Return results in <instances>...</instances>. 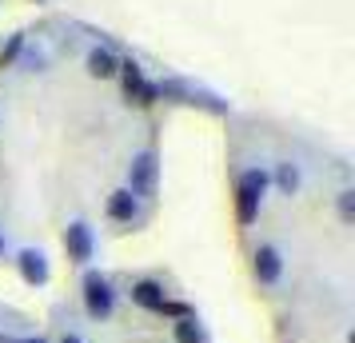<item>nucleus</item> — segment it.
<instances>
[{
  "mask_svg": "<svg viewBox=\"0 0 355 343\" xmlns=\"http://www.w3.org/2000/svg\"><path fill=\"white\" fill-rule=\"evenodd\" d=\"M176 343H204V335H200V327H196V319H176Z\"/></svg>",
  "mask_w": 355,
  "mask_h": 343,
  "instance_id": "obj_12",
  "label": "nucleus"
},
{
  "mask_svg": "<svg viewBox=\"0 0 355 343\" xmlns=\"http://www.w3.org/2000/svg\"><path fill=\"white\" fill-rule=\"evenodd\" d=\"M275 184H279L284 196H295V188H300V168H295L291 160H284L279 168H275Z\"/></svg>",
  "mask_w": 355,
  "mask_h": 343,
  "instance_id": "obj_11",
  "label": "nucleus"
},
{
  "mask_svg": "<svg viewBox=\"0 0 355 343\" xmlns=\"http://www.w3.org/2000/svg\"><path fill=\"white\" fill-rule=\"evenodd\" d=\"M12 343H44V340H12Z\"/></svg>",
  "mask_w": 355,
  "mask_h": 343,
  "instance_id": "obj_16",
  "label": "nucleus"
},
{
  "mask_svg": "<svg viewBox=\"0 0 355 343\" xmlns=\"http://www.w3.org/2000/svg\"><path fill=\"white\" fill-rule=\"evenodd\" d=\"M0 256H4V236H0Z\"/></svg>",
  "mask_w": 355,
  "mask_h": 343,
  "instance_id": "obj_17",
  "label": "nucleus"
},
{
  "mask_svg": "<svg viewBox=\"0 0 355 343\" xmlns=\"http://www.w3.org/2000/svg\"><path fill=\"white\" fill-rule=\"evenodd\" d=\"M132 299H136L140 308H148V311H164V304H168V292H164L156 279H140V283L132 288Z\"/></svg>",
  "mask_w": 355,
  "mask_h": 343,
  "instance_id": "obj_8",
  "label": "nucleus"
},
{
  "mask_svg": "<svg viewBox=\"0 0 355 343\" xmlns=\"http://www.w3.org/2000/svg\"><path fill=\"white\" fill-rule=\"evenodd\" d=\"M0 343H12V340H4V335H0Z\"/></svg>",
  "mask_w": 355,
  "mask_h": 343,
  "instance_id": "obj_18",
  "label": "nucleus"
},
{
  "mask_svg": "<svg viewBox=\"0 0 355 343\" xmlns=\"http://www.w3.org/2000/svg\"><path fill=\"white\" fill-rule=\"evenodd\" d=\"M112 304H116L112 283L100 276V272H88L84 276V308H88V315L92 319H108L112 315Z\"/></svg>",
  "mask_w": 355,
  "mask_h": 343,
  "instance_id": "obj_3",
  "label": "nucleus"
},
{
  "mask_svg": "<svg viewBox=\"0 0 355 343\" xmlns=\"http://www.w3.org/2000/svg\"><path fill=\"white\" fill-rule=\"evenodd\" d=\"M339 216H343V224H352L355 220V192L347 188V192H339Z\"/></svg>",
  "mask_w": 355,
  "mask_h": 343,
  "instance_id": "obj_14",
  "label": "nucleus"
},
{
  "mask_svg": "<svg viewBox=\"0 0 355 343\" xmlns=\"http://www.w3.org/2000/svg\"><path fill=\"white\" fill-rule=\"evenodd\" d=\"M20 49H24V33H12V36H8V44L0 49V68L12 64V60L20 56Z\"/></svg>",
  "mask_w": 355,
  "mask_h": 343,
  "instance_id": "obj_13",
  "label": "nucleus"
},
{
  "mask_svg": "<svg viewBox=\"0 0 355 343\" xmlns=\"http://www.w3.org/2000/svg\"><path fill=\"white\" fill-rule=\"evenodd\" d=\"M279 276H284V256H279V247H272V244L256 247V279L259 283H275Z\"/></svg>",
  "mask_w": 355,
  "mask_h": 343,
  "instance_id": "obj_6",
  "label": "nucleus"
},
{
  "mask_svg": "<svg viewBox=\"0 0 355 343\" xmlns=\"http://www.w3.org/2000/svg\"><path fill=\"white\" fill-rule=\"evenodd\" d=\"M108 216H112L116 224H132V220L140 216V204H136V196H132L128 188L112 192V200H108Z\"/></svg>",
  "mask_w": 355,
  "mask_h": 343,
  "instance_id": "obj_9",
  "label": "nucleus"
},
{
  "mask_svg": "<svg viewBox=\"0 0 355 343\" xmlns=\"http://www.w3.org/2000/svg\"><path fill=\"white\" fill-rule=\"evenodd\" d=\"M156 184H160V164H156V152H140L132 156L128 164V192L132 196H156Z\"/></svg>",
  "mask_w": 355,
  "mask_h": 343,
  "instance_id": "obj_2",
  "label": "nucleus"
},
{
  "mask_svg": "<svg viewBox=\"0 0 355 343\" xmlns=\"http://www.w3.org/2000/svg\"><path fill=\"white\" fill-rule=\"evenodd\" d=\"M116 68H120V60H116L108 49H92V52H88V72H92L96 80H108V76H116Z\"/></svg>",
  "mask_w": 355,
  "mask_h": 343,
  "instance_id": "obj_10",
  "label": "nucleus"
},
{
  "mask_svg": "<svg viewBox=\"0 0 355 343\" xmlns=\"http://www.w3.org/2000/svg\"><path fill=\"white\" fill-rule=\"evenodd\" d=\"M116 76H120V84H124V96L132 100V104H156V84L144 80V72H140V64L136 60H120V68H116Z\"/></svg>",
  "mask_w": 355,
  "mask_h": 343,
  "instance_id": "obj_4",
  "label": "nucleus"
},
{
  "mask_svg": "<svg viewBox=\"0 0 355 343\" xmlns=\"http://www.w3.org/2000/svg\"><path fill=\"white\" fill-rule=\"evenodd\" d=\"M60 343H80V335H64V340H60Z\"/></svg>",
  "mask_w": 355,
  "mask_h": 343,
  "instance_id": "obj_15",
  "label": "nucleus"
},
{
  "mask_svg": "<svg viewBox=\"0 0 355 343\" xmlns=\"http://www.w3.org/2000/svg\"><path fill=\"white\" fill-rule=\"evenodd\" d=\"M263 192H268V172L263 168H248L240 180H236V220L240 224H252L259 216Z\"/></svg>",
  "mask_w": 355,
  "mask_h": 343,
  "instance_id": "obj_1",
  "label": "nucleus"
},
{
  "mask_svg": "<svg viewBox=\"0 0 355 343\" xmlns=\"http://www.w3.org/2000/svg\"><path fill=\"white\" fill-rule=\"evenodd\" d=\"M17 263H20V276H24V283H49V260H44V252L24 247Z\"/></svg>",
  "mask_w": 355,
  "mask_h": 343,
  "instance_id": "obj_7",
  "label": "nucleus"
},
{
  "mask_svg": "<svg viewBox=\"0 0 355 343\" xmlns=\"http://www.w3.org/2000/svg\"><path fill=\"white\" fill-rule=\"evenodd\" d=\"M64 247H68V260L72 263H88L92 260V247H96L92 228H88V224H72V228L64 231Z\"/></svg>",
  "mask_w": 355,
  "mask_h": 343,
  "instance_id": "obj_5",
  "label": "nucleus"
}]
</instances>
